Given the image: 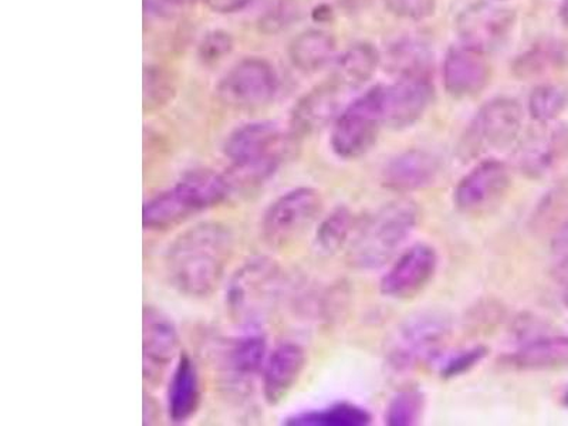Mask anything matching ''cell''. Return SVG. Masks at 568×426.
<instances>
[{
    "label": "cell",
    "instance_id": "e0dca14e",
    "mask_svg": "<svg viewBox=\"0 0 568 426\" xmlns=\"http://www.w3.org/2000/svg\"><path fill=\"white\" fill-rule=\"evenodd\" d=\"M342 84L326 83L311 91L297 101L291 115L292 139H303L334 123L342 114Z\"/></svg>",
    "mask_w": 568,
    "mask_h": 426
},
{
    "label": "cell",
    "instance_id": "8d00e7d4",
    "mask_svg": "<svg viewBox=\"0 0 568 426\" xmlns=\"http://www.w3.org/2000/svg\"><path fill=\"white\" fill-rule=\"evenodd\" d=\"M560 14L562 22H565L568 27V0H562L561 8H560Z\"/></svg>",
    "mask_w": 568,
    "mask_h": 426
},
{
    "label": "cell",
    "instance_id": "6da1fadb",
    "mask_svg": "<svg viewBox=\"0 0 568 426\" xmlns=\"http://www.w3.org/2000/svg\"><path fill=\"white\" fill-rule=\"evenodd\" d=\"M233 252V236L220 222H201L172 241L165 255L171 286L187 297H207L220 286Z\"/></svg>",
    "mask_w": 568,
    "mask_h": 426
},
{
    "label": "cell",
    "instance_id": "74e56055",
    "mask_svg": "<svg viewBox=\"0 0 568 426\" xmlns=\"http://www.w3.org/2000/svg\"><path fill=\"white\" fill-rule=\"evenodd\" d=\"M561 405L568 409V388L561 394Z\"/></svg>",
    "mask_w": 568,
    "mask_h": 426
},
{
    "label": "cell",
    "instance_id": "5bb4252c",
    "mask_svg": "<svg viewBox=\"0 0 568 426\" xmlns=\"http://www.w3.org/2000/svg\"><path fill=\"white\" fill-rule=\"evenodd\" d=\"M517 169L531 180H540L568 161V124H540L515 152Z\"/></svg>",
    "mask_w": 568,
    "mask_h": 426
},
{
    "label": "cell",
    "instance_id": "d6a6232c",
    "mask_svg": "<svg viewBox=\"0 0 568 426\" xmlns=\"http://www.w3.org/2000/svg\"><path fill=\"white\" fill-rule=\"evenodd\" d=\"M385 8L395 17L423 20L433 14L436 0H383Z\"/></svg>",
    "mask_w": 568,
    "mask_h": 426
},
{
    "label": "cell",
    "instance_id": "cb8c5ba5",
    "mask_svg": "<svg viewBox=\"0 0 568 426\" xmlns=\"http://www.w3.org/2000/svg\"><path fill=\"white\" fill-rule=\"evenodd\" d=\"M336 52V42L328 33L308 30L298 34L288 48L292 63L304 73H314L329 63Z\"/></svg>",
    "mask_w": 568,
    "mask_h": 426
},
{
    "label": "cell",
    "instance_id": "7c38bea8",
    "mask_svg": "<svg viewBox=\"0 0 568 426\" xmlns=\"http://www.w3.org/2000/svg\"><path fill=\"white\" fill-rule=\"evenodd\" d=\"M439 256L436 248L417 243L405 248L379 282V292L393 301H410L423 293L436 275Z\"/></svg>",
    "mask_w": 568,
    "mask_h": 426
},
{
    "label": "cell",
    "instance_id": "ffe728a7",
    "mask_svg": "<svg viewBox=\"0 0 568 426\" xmlns=\"http://www.w3.org/2000/svg\"><path fill=\"white\" fill-rule=\"evenodd\" d=\"M511 24L514 14L509 10L490 4H476L462 14L459 32L466 45L485 53L486 50L495 49L504 42Z\"/></svg>",
    "mask_w": 568,
    "mask_h": 426
},
{
    "label": "cell",
    "instance_id": "2e32d148",
    "mask_svg": "<svg viewBox=\"0 0 568 426\" xmlns=\"http://www.w3.org/2000/svg\"><path fill=\"white\" fill-rule=\"evenodd\" d=\"M439 172V160L434 154L418 149L408 150L387 162L382 184L395 194H413L433 186Z\"/></svg>",
    "mask_w": 568,
    "mask_h": 426
},
{
    "label": "cell",
    "instance_id": "f1b7e54d",
    "mask_svg": "<svg viewBox=\"0 0 568 426\" xmlns=\"http://www.w3.org/2000/svg\"><path fill=\"white\" fill-rule=\"evenodd\" d=\"M568 104L565 89L555 84H542L535 89L529 99V114L539 124L555 123Z\"/></svg>",
    "mask_w": 568,
    "mask_h": 426
},
{
    "label": "cell",
    "instance_id": "8fae6325",
    "mask_svg": "<svg viewBox=\"0 0 568 426\" xmlns=\"http://www.w3.org/2000/svg\"><path fill=\"white\" fill-rule=\"evenodd\" d=\"M277 89V74L272 64L263 59L248 58L223 75L217 84V94L223 103L236 109H257L271 103Z\"/></svg>",
    "mask_w": 568,
    "mask_h": 426
},
{
    "label": "cell",
    "instance_id": "d4e9b609",
    "mask_svg": "<svg viewBox=\"0 0 568 426\" xmlns=\"http://www.w3.org/2000/svg\"><path fill=\"white\" fill-rule=\"evenodd\" d=\"M357 217L348 206L334 207L327 216L318 223L316 231V245L320 252L326 255H336L347 248L357 227Z\"/></svg>",
    "mask_w": 568,
    "mask_h": 426
},
{
    "label": "cell",
    "instance_id": "30bf717a",
    "mask_svg": "<svg viewBox=\"0 0 568 426\" xmlns=\"http://www.w3.org/2000/svg\"><path fill=\"white\" fill-rule=\"evenodd\" d=\"M511 182V171L505 162L481 161L455 186L454 205L466 216L486 215L501 205Z\"/></svg>",
    "mask_w": 568,
    "mask_h": 426
},
{
    "label": "cell",
    "instance_id": "e575fe53",
    "mask_svg": "<svg viewBox=\"0 0 568 426\" xmlns=\"http://www.w3.org/2000/svg\"><path fill=\"white\" fill-rule=\"evenodd\" d=\"M551 252L556 256L566 257L568 256V221L555 232L550 242Z\"/></svg>",
    "mask_w": 568,
    "mask_h": 426
},
{
    "label": "cell",
    "instance_id": "3957f363",
    "mask_svg": "<svg viewBox=\"0 0 568 426\" xmlns=\"http://www.w3.org/2000/svg\"><path fill=\"white\" fill-rule=\"evenodd\" d=\"M230 190L227 178L215 171L187 172L174 186L145 202L142 207V223L146 230H170L196 213L220 205L226 200Z\"/></svg>",
    "mask_w": 568,
    "mask_h": 426
},
{
    "label": "cell",
    "instance_id": "603a6c76",
    "mask_svg": "<svg viewBox=\"0 0 568 426\" xmlns=\"http://www.w3.org/2000/svg\"><path fill=\"white\" fill-rule=\"evenodd\" d=\"M266 338L262 334L248 333L236 338L223 355V368L231 383L246 385L263 372L267 358Z\"/></svg>",
    "mask_w": 568,
    "mask_h": 426
},
{
    "label": "cell",
    "instance_id": "ba28073f",
    "mask_svg": "<svg viewBox=\"0 0 568 426\" xmlns=\"http://www.w3.org/2000/svg\"><path fill=\"white\" fill-rule=\"evenodd\" d=\"M453 333L445 314L426 312L413 316L399 328L388 354L389 364L398 372L429 363L445 347Z\"/></svg>",
    "mask_w": 568,
    "mask_h": 426
},
{
    "label": "cell",
    "instance_id": "f35d334b",
    "mask_svg": "<svg viewBox=\"0 0 568 426\" xmlns=\"http://www.w3.org/2000/svg\"><path fill=\"white\" fill-rule=\"evenodd\" d=\"M170 2L178 3V4H184V3L195 2V0H170Z\"/></svg>",
    "mask_w": 568,
    "mask_h": 426
},
{
    "label": "cell",
    "instance_id": "1f68e13d",
    "mask_svg": "<svg viewBox=\"0 0 568 426\" xmlns=\"http://www.w3.org/2000/svg\"><path fill=\"white\" fill-rule=\"evenodd\" d=\"M232 48L233 42L230 33L223 32V30H213L200 43V58L206 64L220 62L226 54L231 53Z\"/></svg>",
    "mask_w": 568,
    "mask_h": 426
},
{
    "label": "cell",
    "instance_id": "7a4b0ae2",
    "mask_svg": "<svg viewBox=\"0 0 568 426\" xmlns=\"http://www.w3.org/2000/svg\"><path fill=\"white\" fill-rule=\"evenodd\" d=\"M420 210L399 197L358 221L347 246V263L355 271H377L393 261L419 225Z\"/></svg>",
    "mask_w": 568,
    "mask_h": 426
},
{
    "label": "cell",
    "instance_id": "7402d4cb",
    "mask_svg": "<svg viewBox=\"0 0 568 426\" xmlns=\"http://www.w3.org/2000/svg\"><path fill=\"white\" fill-rule=\"evenodd\" d=\"M201 403V384L196 365L187 354H180L171 375L166 408L172 423L182 424L194 417Z\"/></svg>",
    "mask_w": 568,
    "mask_h": 426
},
{
    "label": "cell",
    "instance_id": "f546056e",
    "mask_svg": "<svg viewBox=\"0 0 568 426\" xmlns=\"http://www.w3.org/2000/svg\"><path fill=\"white\" fill-rule=\"evenodd\" d=\"M174 93V84L170 75L159 68H146L144 71V106L145 110L159 109L169 103Z\"/></svg>",
    "mask_w": 568,
    "mask_h": 426
},
{
    "label": "cell",
    "instance_id": "836d02e7",
    "mask_svg": "<svg viewBox=\"0 0 568 426\" xmlns=\"http://www.w3.org/2000/svg\"><path fill=\"white\" fill-rule=\"evenodd\" d=\"M205 2L215 13L233 14L251 7L255 0H205Z\"/></svg>",
    "mask_w": 568,
    "mask_h": 426
},
{
    "label": "cell",
    "instance_id": "d590c367",
    "mask_svg": "<svg viewBox=\"0 0 568 426\" xmlns=\"http://www.w3.org/2000/svg\"><path fill=\"white\" fill-rule=\"evenodd\" d=\"M552 277L562 287L568 288V256L560 257L559 263L555 267H552L551 272Z\"/></svg>",
    "mask_w": 568,
    "mask_h": 426
},
{
    "label": "cell",
    "instance_id": "277c9868",
    "mask_svg": "<svg viewBox=\"0 0 568 426\" xmlns=\"http://www.w3.org/2000/svg\"><path fill=\"white\" fill-rule=\"evenodd\" d=\"M291 140L276 124L256 121L237 126L227 136L223 152L230 162L227 181L258 185L275 175L286 159Z\"/></svg>",
    "mask_w": 568,
    "mask_h": 426
},
{
    "label": "cell",
    "instance_id": "44dd1931",
    "mask_svg": "<svg viewBox=\"0 0 568 426\" xmlns=\"http://www.w3.org/2000/svg\"><path fill=\"white\" fill-rule=\"evenodd\" d=\"M501 362L516 372L542 373L568 368V336H539L521 344Z\"/></svg>",
    "mask_w": 568,
    "mask_h": 426
},
{
    "label": "cell",
    "instance_id": "ab89813d",
    "mask_svg": "<svg viewBox=\"0 0 568 426\" xmlns=\"http://www.w3.org/2000/svg\"><path fill=\"white\" fill-rule=\"evenodd\" d=\"M562 301H565L566 306L568 308V288H565V298H562Z\"/></svg>",
    "mask_w": 568,
    "mask_h": 426
},
{
    "label": "cell",
    "instance_id": "9c48e42d",
    "mask_svg": "<svg viewBox=\"0 0 568 426\" xmlns=\"http://www.w3.org/2000/svg\"><path fill=\"white\" fill-rule=\"evenodd\" d=\"M278 268L266 257L252 258L231 278L226 304L237 322L253 324L266 312L267 304L276 296Z\"/></svg>",
    "mask_w": 568,
    "mask_h": 426
},
{
    "label": "cell",
    "instance_id": "52a82bcc",
    "mask_svg": "<svg viewBox=\"0 0 568 426\" xmlns=\"http://www.w3.org/2000/svg\"><path fill=\"white\" fill-rule=\"evenodd\" d=\"M323 211V197L311 186L284 192L268 205L262 217L263 241L272 247H284L301 240Z\"/></svg>",
    "mask_w": 568,
    "mask_h": 426
},
{
    "label": "cell",
    "instance_id": "d6986e66",
    "mask_svg": "<svg viewBox=\"0 0 568 426\" xmlns=\"http://www.w3.org/2000/svg\"><path fill=\"white\" fill-rule=\"evenodd\" d=\"M490 68L485 53L470 45L450 50L444 64L446 91L456 99L474 98L486 88Z\"/></svg>",
    "mask_w": 568,
    "mask_h": 426
},
{
    "label": "cell",
    "instance_id": "8992f818",
    "mask_svg": "<svg viewBox=\"0 0 568 426\" xmlns=\"http://www.w3.org/2000/svg\"><path fill=\"white\" fill-rule=\"evenodd\" d=\"M524 125V109L515 100L489 101L470 121L462 136L459 154L465 161L476 160L489 152L510 149L519 139Z\"/></svg>",
    "mask_w": 568,
    "mask_h": 426
},
{
    "label": "cell",
    "instance_id": "4316f807",
    "mask_svg": "<svg viewBox=\"0 0 568 426\" xmlns=\"http://www.w3.org/2000/svg\"><path fill=\"white\" fill-rule=\"evenodd\" d=\"M379 59L377 50L372 44L353 45L339 59L337 65V83L346 89H357L367 83L377 70Z\"/></svg>",
    "mask_w": 568,
    "mask_h": 426
},
{
    "label": "cell",
    "instance_id": "484cf974",
    "mask_svg": "<svg viewBox=\"0 0 568 426\" xmlns=\"http://www.w3.org/2000/svg\"><path fill=\"white\" fill-rule=\"evenodd\" d=\"M372 423L373 417L367 409L355 404L339 403L328 408L293 415L284 424L292 426H367Z\"/></svg>",
    "mask_w": 568,
    "mask_h": 426
},
{
    "label": "cell",
    "instance_id": "9a60e30c",
    "mask_svg": "<svg viewBox=\"0 0 568 426\" xmlns=\"http://www.w3.org/2000/svg\"><path fill=\"white\" fill-rule=\"evenodd\" d=\"M434 100V88L424 71H408L397 83L384 88L385 125L404 130L418 123Z\"/></svg>",
    "mask_w": 568,
    "mask_h": 426
},
{
    "label": "cell",
    "instance_id": "5b68a950",
    "mask_svg": "<svg viewBox=\"0 0 568 426\" xmlns=\"http://www.w3.org/2000/svg\"><path fill=\"white\" fill-rule=\"evenodd\" d=\"M385 125L384 88L378 85L354 100L333 123L329 145L338 159L354 161L372 151Z\"/></svg>",
    "mask_w": 568,
    "mask_h": 426
},
{
    "label": "cell",
    "instance_id": "ac0fdd59",
    "mask_svg": "<svg viewBox=\"0 0 568 426\" xmlns=\"http://www.w3.org/2000/svg\"><path fill=\"white\" fill-rule=\"evenodd\" d=\"M306 363V349L297 343L278 344L271 355H267L262 378L263 397L268 405L275 407L288 397L302 377Z\"/></svg>",
    "mask_w": 568,
    "mask_h": 426
},
{
    "label": "cell",
    "instance_id": "4fadbf2b",
    "mask_svg": "<svg viewBox=\"0 0 568 426\" xmlns=\"http://www.w3.org/2000/svg\"><path fill=\"white\" fill-rule=\"evenodd\" d=\"M180 334L169 314L159 307L145 306L142 312V368L146 382H161L165 369L180 357Z\"/></svg>",
    "mask_w": 568,
    "mask_h": 426
},
{
    "label": "cell",
    "instance_id": "4dcf8cb0",
    "mask_svg": "<svg viewBox=\"0 0 568 426\" xmlns=\"http://www.w3.org/2000/svg\"><path fill=\"white\" fill-rule=\"evenodd\" d=\"M488 354L489 349L485 346H474L462 349V352L456 353L448 362L443 364V367H440V377L444 379L462 377V375L470 373L471 369L478 367L480 363H484Z\"/></svg>",
    "mask_w": 568,
    "mask_h": 426
},
{
    "label": "cell",
    "instance_id": "83f0119b",
    "mask_svg": "<svg viewBox=\"0 0 568 426\" xmlns=\"http://www.w3.org/2000/svg\"><path fill=\"white\" fill-rule=\"evenodd\" d=\"M425 410V395L418 388H405L395 394L385 409V424L410 426L419 423Z\"/></svg>",
    "mask_w": 568,
    "mask_h": 426
}]
</instances>
